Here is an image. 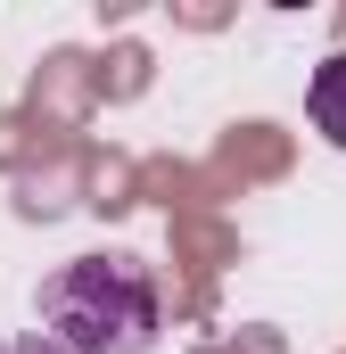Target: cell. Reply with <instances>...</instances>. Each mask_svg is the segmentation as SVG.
Wrapping results in <instances>:
<instances>
[{
    "label": "cell",
    "instance_id": "1",
    "mask_svg": "<svg viewBox=\"0 0 346 354\" xmlns=\"http://www.w3.org/2000/svg\"><path fill=\"white\" fill-rule=\"evenodd\" d=\"M42 338L66 354H149L157 346V280L132 256H75L42 280Z\"/></svg>",
    "mask_w": 346,
    "mask_h": 354
},
{
    "label": "cell",
    "instance_id": "2",
    "mask_svg": "<svg viewBox=\"0 0 346 354\" xmlns=\"http://www.w3.org/2000/svg\"><path fill=\"white\" fill-rule=\"evenodd\" d=\"M305 107H313V132H322L330 149H346V50L313 66V83H305Z\"/></svg>",
    "mask_w": 346,
    "mask_h": 354
},
{
    "label": "cell",
    "instance_id": "3",
    "mask_svg": "<svg viewBox=\"0 0 346 354\" xmlns=\"http://www.w3.org/2000/svg\"><path fill=\"white\" fill-rule=\"evenodd\" d=\"M0 354H66V346L42 338V330H17V338H0Z\"/></svg>",
    "mask_w": 346,
    "mask_h": 354
}]
</instances>
